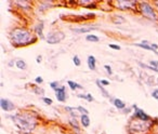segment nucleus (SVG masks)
Instances as JSON below:
<instances>
[{"mask_svg": "<svg viewBox=\"0 0 158 134\" xmlns=\"http://www.w3.org/2000/svg\"><path fill=\"white\" fill-rule=\"evenodd\" d=\"M94 30V27H82V28H73V31L78 33V34H84V33H89Z\"/></svg>", "mask_w": 158, "mask_h": 134, "instance_id": "10", "label": "nucleus"}, {"mask_svg": "<svg viewBox=\"0 0 158 134\" xmlns=\"http://www.w3.org/2000/svg\"><path fill=\"white\" fill-rule=\"evenodd\" d=\"M65 38L64 33L62 31H54V33H51L49 34V36L47 37V42L49 45H56L59 43L61 40H63Z\"/></svg>", "mask_w": 158, "mask_h": 134, "instance_id": "4", "label": "nucleus"}, {"mask_svg": "<svg viewBox=\"0 0 158 134\" xmlns=\"http://www.w3.org/2000/svg\"><path fill=\"white\" fill-rule=\"evenodd\" d=\"M15 65H16V67H17L19 69H22V70H24L25 68L27 67V65H26V63H25L24 61H22V60L15 61Z\"/></svg>", "mask_w": 158, "mask_h": 134, "instance_id": "15", "label": "nucleus"}, {"mask_svg": "<svg viewBox=\"0 0 158 134\" xmlns=\"http://www.w3.org/2000/svg\"><path fill=\"white\" fill-rule=\"evenodd\" d=\"M152 96H153L154 99H156L158 101V90H155V91H153V93H152Z\"/></svg>", "mask_w": 158, "mask_h": 134, "instance_id": "28", "label": "nucleus"}, {"mask_svg": "<svg viewBox=\"0 0 158 134\" xmlns=\"http://www.w3.org/2000/svg\"><path fill=\"white\" fill-rule=\"evenodd\" d=\"M77 96H78L79 99H86V101H88V102H92V101H93V97H92V95L91 94H78Z\"/></svg>", "mask_w": 158, "mask_h": 134, "instance_id": "18", "label": "nucleus"}, {"mask_svg": "<svg viewBox=\"0 0 158 134\" xmlns=\"http://www.w3.org/2000/svg\"><path fill=\"white\" fill-rule=\"evenodd\" d=\"M35 92L38 93V94H42V93H45V90H41V89H39V88H36V89H35Z\"/></svg>", "mask_w": 158, "mask_h": 134, "instance_id": "29", "label": "nucleus"}, {"mask_svg": "<svg viewBox=\"0 0 158 134\" xmlns=\"http://www.w3.org/2000/svg\"><path fill=\"white\" fill-rule=\"evenodd\" d=\"M87 63H88V66H89V68L91 70H94L95 69V57L92 56V55H90L89 57H88V61H87Z\"/></svg>", "mask_w": 158, "mask_h": 134, "instance_id": "12", "label": "nucleus"}, {"mask_svg": "<svg viewBox=\"0 0 158 134\" xmlns=\"http://www.w3.org/2000/svg\"><path fill=\"white\" fill-rule=\"evenodd\" d=\"M66 110L70 113V115L73 116V117H77L80 113H79L78 108H73V107H66Z\"/></svg>", "mask_w": 158, "mask_h": 134, "instance_id": "17", "label": "nucleus"}, {"mask_svg": "<svg viewBox=\"0 0 158 134\" xmlns=\"http://www.w3.org/2000/svg\"><path fill=\"white\" fill-rule=\"evenodd\" d=\"M69 123H70L72 125H73V127H74L76 131H78V132H79V127H78V124H77V122H76V120H75V119L69 120Z\"/></svg>", "mask_w": 158, "mask_h": 134, "instance_id": "21", "label": "nucleus"}, {"mask_svg": "<svg viewBox=\"0 0 158 134\" xmlns=\"http://www.w3.org/2000/svg\"><path fill=\"white\" fill-rule=\"evenodd\" d=\"M134 109H135V115H137V117H138L140 120H143V121H147L149 119V117H148V115H146L144 113L142 109H140L137 107V105H133Z\"/></svg>", "mask_w": 158, "mask_h": 134, "instance_id": "7", "label": "nucleus"}, {"mask_svg": "<svg viewBox=\"0 0 158 134\" xmlns=\"http://www.w3.org/2000/svg\"><path fill=\"white\" fill-rule=\"evenodd\" d=\"M77 108H78L80 114H82V115H88L89 114V111L86 109V108H84V107H81V106H79V107H77Z\"/></svg>", "mask_w": 158, "mask_h": 134, "instance_id": "23", "label": "nucleus"}, {"mask_svg": "<svg viewBox=\"0 0 158 134\" xmlns=\"http://www.w3.org/2000/svg\"><path fill=\"white\" fill-rule=\"evenodd\" d=\"M10 38L12 43L17 47H23V45H31L37 41L36 37H33V35L25 28H15L11 31Z\"/></svg>", "mask_w": 158, "mask_h": 134, "instance_id": "1", "label": "nucleus"}, {"mask_svg": "<svg viewBox=\"0 0 158 134\" xmlns=\"http://www.w3.org/2000/svg\"><path fill=\"white\" fill-rule=\"evenodd\" d=\"M140 11L142 12V14L147 17V19H151V20H157V14L154 10L153 8L151 7L149 3L147 2H141L140 3Z\"/></svg>", "mask_w": 158, "mask_h": 134, "instance_id": "3", "label": "nucleus"}, {"mask_svg": "<svg viewBox=\"0 0 158 134\" xmlns=\"http://www.w3.org/2000/svg\"><path fill=\"white\" fill-rule=\"evenodd\" d=\"M73 61H74V64L76 65V66H80V64H81V62H80V59H79L77 55H75L74 57H73Z\"/></svg>", "mask_w": 158, "mask_h": 134, "instance_id": "22", "label": "nucleus"}, {"mask_svg": "<svg viewBox=\"0 0 158 134\" xmlns=\"http://www.w3.org/2000/svg\"><path fill=\"white\" fill-rule=\"evenodd\" d=\"M96 85H98V87H99V89L101 90V92H102V94L105 96V97H107V99H110L109 97V94H108V92L106 91V90L103 88V85H101V82H100V80H96Z\"/></svg>", "mask_w": 158, "mask_h": 134, "instance_id": "14", "label": "nucleus"}, {"mask_svg": "<svg viewBox=\"0 0 158 134\" xmlns=\"http://www.w3.org/2000/svg\"><path fill=\"white\" fill-rule=\"evenodd\" d=\"M104 67H105V69L107 70V73H108V75H112V74H113V71H112V67H110L109 65H105Z\"/></svg>", "mask_w": 158, "mask_h": 134, "instance_id": "27", "label": "nucleus"}, {"mask_svg": "<svg viewBox=\"0 0 158 134\" xmlns=\"http://www.w3.org/2000/svg\"><path fill=\"white\" fill-rule=\"evenodd\" d=\"M35 81H36L37 83H42V81H44V79H42L41 77H37V78L35 79Z\"/></svg>", "mask_w": 158, "mask_h": 134, "instance_id": "32", "label": "nucleus"}, {"mask_svg": "<svg viewBox=\"0 0 158 134\" xmlns=\"http://www.w3.org/2000/svg\"><path fill=\"white\" fill-rule=\"evenodd\" d=\"M116 5H118L120 9H123V10H126V9H129V8H131V7H133L135 5V2H129V1H119L117 2Z\"/></svg>", "mask_w": 158, "mask_h": 134, "instance_id": "8", "label": "nucleus"}, {"mask_svg": "<svg viewBox=\"0 0 158 134\" xmlns=\"http://www.w3.org/2000/svg\"><path fill=\"white\" fill-rule=\"evenodd\" d=\"M0 106H1V108L5 110V111H11V110L14 109L13 103L11 101H9V99H0Z\"/></svg>", "mask_w": 158, "mask_h": 134, "instance_id": "5", "label": "nucleus"}, {"mask_svg": "<svg viewBox=\"0 0 158 134\" xmlns=\"http://www.w3.org/2000/svg\"><path fill=\"white\" fill-rule=\"evenodd\" d=\"M108 47L110 48V49H114V50H120V47L117 45H113V43H109Z\"/></svg>", "mask_w": 158, "mask_h": 134, "instance_id": "25", "label": "nucleus"}, {"mask_svg": "<svg viewBox=\"0 0 158 134\" xmlns=\"http://www.w3.org/2000/svg\"><path fill=\"white\" fill-rule=\"evenodd\" d=\"M42 101L45 102L46 104H48V105H51V104H52V99H48V97H44V99H42Z\"/></svg>", "mask_w": 158, "mask_h": 134, "instance_id": "26", "label": "nucleus"}, {"mask_svg": "<svg viewBox=\"0 0 158 134\" xmlns=\"http://www.w3.org/2000/svg\"><path fill=\"white\" fill-rule=\"evenodd\" d=\"M50 87H51L52 89L58 90L59 89V88H58V87H59V83H58V82H51V83H50Z\"/></svg>", "mask_w": 158, "mask_h": 134, "instance_id": "24", "label": "nucleus"}, {"mask_svg": "<svg viewBox=\"0 0 158 134\" xmlns=\"http://www.w3.org/2000/svg\"><path fill=\"white\" fill-rule=\"evenodd\" d=\"M134 45H137V47H140V48H143V49H145V50H149V51H153V52H155L156 54H158L157 51H155V50H154L152 47H149V45H147V41H143L142 43H135Z\"/></svg>", "mask_w": 158, "mask_h": 134, "instance_id": "11", "label": "nucleus"}, {"mask_svg": "<svg viewBox=\"0 0 158 134\" xmlns=\"http://www.w3.org/2000/svg\"><path fill=\"white\" fill-rule=\"evenodd\" d=\"M55 95L59 102H65L66 99V93H65V87H60L58 90H55Z\"/></svg>", "mask_w": 158, "mask_h": 134, "instance_id": "6", "label": "nucleus"}, {"mask_svg": "<svg viewBox=\"0 0 158 134\" xmlns=\"http://www.w3.org/2000/svg\"><path fill=\"white\" fill-rule=\"evenodd\" d=\"M112 99V102H113V105L116 107V108H118V109H125V107H126V105L125 103L121 101V99Z\"/></svg>", "mask_w": 158, "mask_h": 134, "instance_id": "9", "label": "nucleus"}, {"mask_svg": "<svg viewBox=\"0 0 158 134\" xmlns=\"http://www.w3.org/2000/svg\"><path fill=\"white\" fill-rule=\"evenodd\" d=\"M100 82H101V85H109V81H107V80H100Z\"/></svg>", "mask_w": 158, "mask_h": 134, "instance_id": "31", "label": "nucleus"}, {"mask_svg": "<svg viewBox=\"0 0 158 134\" xmlns=\"http://www.w3.org/2000/svg\"><path fill=\"white\" fill-rule=\"evenodd\" d=\"M42 28H44V24H39L37 27H35V31L38 34L39 37H42Z\"/></svg>", "mask_w": 158, "mask_h": 134, "instance_id": "20", "label": "nucleus"}, {"mask_svg": "<svg viewBox=\"0 0 158 134\" xmlns=\"http://www.w3.org/2000/svg\"><path fill=\"white\" fill-rule=\"evenodd\" d=\"M80 120H81V124L84 125V128H88L90 125V118L88 117V115H82Z\"/></svg>", "mask_w": 158, "mask_h": 134, "instance_id": "13", "label": "nucleus"}, {"mask_svg": "<svg viewBox=\"0 0 158 134\" xmlns=\"http://www.w3.org/2000/svg\"><path fill=\"white\" fill-rule=\"evenodd\" d=\"M151 65L155 67V68H157L158 69V62H155V61H151Z\"/></svg>", "mask_w": 158, "mask_h": 134, "instance_id": "30", "label": "nucleus"}, {"mask_svg": "<svg viewBox=\"0 0 158 134\" xmlns=\"http://www.w3.org/2000/svg\"><path fill=\"white\" fill-rule=\"evenodd\" d=\"M86 39L88 41H92V42H98L99 41V37L95 35H88L86 37Z\"/></svg>", "mask_w": 158, "mask_h": 134, "instance_id": "19", "label": "nucleus"}, {"mask_svg": "<svg viewBox=\"0 0 158 134\" xmlns=\"http://www.w3.org/2000/svg\"><path fill=\"white\" fill-rule=\"evenodd\" d=\"M152 48H153V49L155 50V51H156V50H157V48H158V45H155V43H153V45H152Z\"/></svg>", "mask_w": 158, "mask_h": 134, "instance_id": "33", "label": "nucleus"}, {"mask_svg": "<svg viewBox=\"0 0 158 134\" xmlns=\"http://www.w3.org/2000/svg\"><path fill=\"white\" fill-rule=\"evenodd\" d=\"M41 62V55H39L38 57H37V63H40Z\"/></svg>", "mask_w": 158, "mask_h": 134, "instance_id": "34", "label": "nucleus"}, {"mask_svg": "<svg viewBox=\"0 0 158 134\" xmlns=\"http://www.w3.org/2000/svg\"><path fill=\"white\" fill-rule=\"evenodd\" d=\"M17 128L25 134L30 133L36 127V119L28 113H20L12 117Z\"/></svg>", "mask_w": 158, "mask_h": 134, "instance_id": "2", "label": "nucleus"}, {"mask_svg": "<svg viewBox=\"0 0 158 134\" xmlns=\"http://www.w3.org/2000/svg\"><path fill=\"white\" fill-rule=\"evenodd\" d=\"M67 83H68L69 88L72 90H76V89H84V87H81L80 85H78V83H76V82H74V81H67Z\"/></svg>", "mask_w": 158, "mask_h": 134, "instance_id": "16", "label": "nucleus"}]
</instances>
